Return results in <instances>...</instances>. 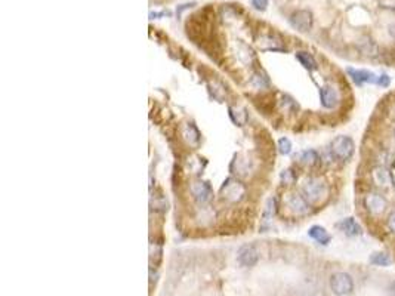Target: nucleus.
Segmentation results:
<instances>
[{"label": "nucleus", "instance_id": "nucleus-10", "mask_svg": "<svg viewBox=\"0 0 395 296\" xmlns=\"http://www.w3.org/2000/svg\"><path fill=\"white\" fill-rule=\"evenodd\" d=\"M366 206L373 215H382L387 210V200L379 194H369L366 197Z\"/></svg>", "mask_w": 395, "mask_h": 296}, {"label": "nucleus", "instance_id": "nucleus-14", "mask_svg": "<svg viewBox=\"0 0 395 296\" xmlns=\"http://www.w3.org/2000/svg\"><path fill=\"white\" fill-rule=\"evenodd\" d=\"M308 236L315 240L320 245H327L330 242V234L326 231V228L320 227V225H314L308 230Z\"/></svg>", "mask_w": 395, "mask_h": 296}, {"label": "nucleus", "instance_id": "nucleus-18", "mask_svg": "<svg viewBox=\"0 0 395 296\" xmlns=\"http://www.w3.org/2000/svg\"><path fill=\"white\" fill-rule=\"evenodd\" d=\"M300 160H302V163L306 164V166H314V164L318 163L320 157H318L317 151H314V149H308V151H303V152H302Z\"/></svg>", "mask_w": 395, "mask_h": 296}, {"label": "nucleus", "instance_id": "nucleus-8", "mask_svg": "<svg viewBox=\"0 0 395 296\" xmlns=\"http://www.w3.org/2000/svg\"><path fill=\"white\" fill-rule=\"evenodd\" d=\"M191 193L196 200H198L200 203H207L210 201V198L213 197V191H212V187L207 184V182H203V181H196L193 182L191 185Z\"/></svg>", "mask_w": 395, "mask_h": 296}, {"label": "nucleus", "instance_id": "nucleus-25", "mask_svg": "<svg viewBox=\"0 0 395 296\" xmlns=\"http://www.w3.org/2000/svg\"><path fill=\"white\" fill-rule=\"evenodd\" d=\"M388 294H390V296H395V282H393V283H391V286H390V291H388Z\"/></svg>", "mask_w": 395, "mask_h": 296}, {"label": "nucleus", "instance_id": "nucleus-22", "mask_svg": "<svg viewBox=\"0 0 395 296\" xmlns=\"http://www.w3.org/2000/svg\"><path fill=\"white\" fill-rule=\"evenodd\" d=\"M390 83H391V79H390L388 74H382V76L378 77V85H379V86H382V88H388Z\"/></svg>", "mask_w": 395, "mask_h": 296}, {"label": "nucleus", "instance_id": "nucleus-3", "mask_svg": "<svg viewBox=\"0 0 395 296\" xmlns=\"http://www.w3.org/2000/svg\"><path fill=\"white\" fill-rule=\"evenodd\" d=\"M354 149H355L354 141L349 137H345V135L336 137L333 140V143H332V151L339 160L351 158V155L354 154Z\"/></svg>", "mask_w": 395, "mask_h": 296}, {"label": "nucleus", "instance_id": "nucleus-6", "mask_svg": "<svg viewBox=\"0 0 395 296\" xmlns=\"http://www.w3.org/2000/svg\"><path fill=\"white\" fill-rule=\"evenodd\" d=\"M237 261L243 267H255L259 261V253L252 245H243L239 249L237 253Z\"/></svg>", "mask_w": 395, "mask_h": 296}, {"label": "nucleus", "instance_id": "nucleus-19", "mask_svg": "<svg viewBox=\"0 0 395 296\" xmlns=\"http://www.w3.org/2000/svg\"><path fill=\"white\" fill-rule=\"evenodd\" d=\"M278 151L284 155L292 152V143L289 138H280L278 140Z\"/></svg>", "mask_w": 395, "mask_h": 296}, {"label": "nucleus", "instance_id": "nucleus-23", "mask_svg": "<svg viewBox=\"0 0 395 296\" xmlns=\"http://www.w3.org/2000/svg\"><path fill=\"white\" fill-rule=\"evenodd\" d=\"M381 7L388 9V10H395V0H379Z\"/></svg>", "mask_w": 395, "mask_h": 296}, {"label": "nucleus", "instance_id": "nucleus-12", "mask_svg": "<svg viewBox=\"0 0 395 296\" xmlns=\"http://www.w3.org/2000/svg\"><path fill=\"white\" fill-rule=\"evenodd\" d=\"M373 175V179L375 182L379 185V187H390L393 184V176L390 173V170L385 167V166H376L372 172Z\"/></svg>", "mask_w": 395, "mask_h": 296}, {"label": "nucleus", "instance_id": "nucleus-5", "mask_svg": "<svg viewBox=\"0 0 395 296\" xmlns=\"http://www.w3.org/2000/svg\"><path fill=\"white\" fill-rule=\"evenodd\" d=\"M245 191H246L245 185L242 182H239L237 179H233V178L227 179L222 185V190H221L222 196L230 201H239L245 196Z\"/></svg>", "mask_w": 395, "mask_h": 296}, {"label": "nucleus", "instance_id": "nucleus-15", "mask_svg": "<svg viewBox=\"0 0 395 296\" xmlns=\"http://www.w3.org/2000/svg\"><path fill=\"white\" fill-rule=\"evenodd\" d=\"M369 261H370V264L378 265V267H390L393 264L391 256L388 253H385V252H375V253H372L370 258H369Z\"/></svg>", "mask_w": 395, "mask_h": 296}, {"label": "nucleus", "instance_id": "nucleus-20", "mask_svg": "<svg viewBox=\"0 0 395 296\" xmlns=\"http://www.w3.org/2000/svg\"><path fill=\"white\" fill-rule=\"evenodd\" d=\"M281 179L284 181V184H292L295 181V175L290 169H287L281 173Z\"/></svg>", "mask_w": 395, "mask_h": 296}, {"label": "nucleus", "instance_id": "nucleus-17", "mask_svg": "<svg viewBox=\"0 0 395 296\" xmlns=\"http://www.w3.org/2000/svg\"><path fill=\"white\" fill-rule=\"evenodd\" d=\"M184 138L187 140L188 144L191 146H196L200 141V132L197 131V128L193 125V123H188L184 129Z\"/></svg>", "mask_w": 395, "mask_h": 296}, {"label": "nucleus", "instance_id": "nucleus-13", "mask_svg": "<svg viewBox=\"0 0 395 296\" xmlns=\"http://www.w3.org/2000/svg\"><path fill=\"white\" fill-rule=\"evenodd\" d=\"M338 227L345 233L346 236H351V237H354V236H360V234L363 233L361 225H360L354 218H345V219H342V221L338 224Z\"/></svg>", "mask_w": 395, "mask_h": 296}, {"label": "nucleus", "instance_id": "nucleus-24", "mask_svg": "<svg viewBox=\"0 0 395 296\" xmlns=\"http://www.w3.org/2000/svg\"><path fill=\"white\" fill-rule=\"evenodd\" d=\"M388 227H390V230H391L393 233H395V212L394 213H391L390 218H388Z\"/></svg>", "mask_w": 395, "mask_h": 296}, {"label": "nucleus", "instance_id": "nucleus-9", "mask_svg": "<svg viewBox=\"0 0 395 296\" xmlns=\"http://www.w3.org/2000/svg\"><path fill=\"white\" fill-rule=\"evenodd\" d=\"M287 206L295 215H306L311 209L308 200L300 194H290L287 198Z\"/></svg>", "mask_w": 395, "mask_h": 296}, {"label": "nucleus", "instance_id": "nucleus-16", "mask_svg": "<svg viewBox=\"0 0 395 296\" xmlns=\"http://www.w3.org/2000/svg\"><path fill=\"white\" fill-rule=\"evenodd\" d=\"M296 59L306 68V70H315L318 65H317V61L314 59V56L308 52H296Z\"/></svg>", "mask_w": 395, "mask_h": 296}, {"label": "nucleus", "instance_id": "nucleus-1", "mask_svg": "<svg viewBox=\"0 0 395 296\" xmlns=\"http://www.w3.org/2000/svg\"><path fill=\"white\" fill-rule=\"evenodd\" d=\"M302 191H303V197L306 198L308 201L318 203V201H321L323 198L326 197L327 187H326L324 181H321L318 178H309V179L305 181V184L302 187Z\"/></svg>", "mask_w": 395, "mask_h": 296}, {"label": "nucleus", "instance_id": "nucleus-11", "mask_svg": "<svg viewBox=\"0 0 395 296\" xmlns=\"http://www.w3.org/2000/svg\"><path fill=\"white\" fill-rule=\"evenodd\" d=\"M320 101L324 108H335L338 105V92L332 86H323L320 89Z\"/></svg>", "mask_w": 395, "mask_h": 296}, {"label": "nucleus", "instance_id": "nucleus-7", "mask_svg": "<svg viewBox=\"0 0 395 296\" xmlns=\"http://www.w3.org/2000/svg\"><path fill=\"white\" fill-rule=\"evenodd\" d=\"M346 73L352 79L355 85H363V83H378V76L372 71L367 70H355V68H346Z\"/></svg>", "mask_w": 395, "mask_h": 296}, {"label": "nucleus", "instance_id": "nucleus-21", "mask_svg": "<svg viewBox=\"0 0 395 296\" xmlns=\"http://www.w3.org/2000/svg\"><path fill=\"white\" fill-rule=\"evenodd\" d=\"M252 6L256 10H265L268 7V0H252Z\"/></svg>", "mask_w": 395, "mask_h": 296}, {"label": "nucleus", "instance_id": "nucleus-2", "mask_svg": "<svg viewBox=\"0 0 395 296\" xmlns=\"http://www.w3.org/2000/svg\"><path fill=\"white\" fill-rule=\"evenodd\" d=\"M330 289L336 296L351 295L354 291V280L348 273H335L330 277Z\"/></svg>", "mask_w": 395, "mask_h": 296}, {"label": "nucleus", "instance_id": "nucleus-4", "mask_svg": "<svg viewBox=\"0 0 395 296\" xmlns=\"http://www.w3.org/2000/svg\"><path fill=\"white\" fill-rule=\"evenodd\" d=\"M312 22H314V18H312V13L306 9H300L296 10L295 13H292L290 16V25L300 31V33H306L311 30L312 27Z\"/></svg>", "mask_w": 395, "mask_h": 296}]
</instances>
